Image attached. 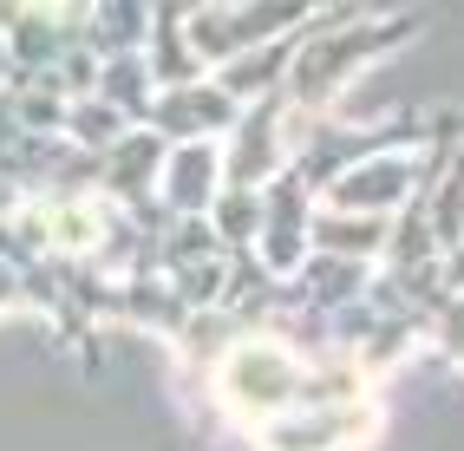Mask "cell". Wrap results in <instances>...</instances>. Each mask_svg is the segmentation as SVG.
Instances as JSON below:
<instances>
[{"mask_svg": "<svg viewBox=\"0 0 464 451\" xmlns=\"http://www.w3.org/2000/svg\"><path fill=\"white\" fill-rule=\"evenodd\" d=\"M419 14H366V7H321L301 34V53L288 66L282 99L295 118H327V105L347 92V79L366 66V59L392 53L399 40L419 34Z\"/></svg>", "mask_w": 464, "mask_h": 451, "instance_id": "1", "label": "cell"}, {"mask_svg": "<svg viewBox=\"0 0 464 451\" xmlns=\"http://www.w3.org/2000/svg\"><path fill=\"white\" fill-rule=\"evenodd\" d=\"M399 144H431V118L425 111H406V118H392V125H340V118H295L288 111V138H282V164L301 177L307 190H327L340 170H353L366 158H386V150Z\"/></svg>", "mask_w": 464, "mask_h": 451, "instance_id": "2", "label": "cell"}, {"mask_svg": "<svg viewBox=\"0 0 464 451\" xmlns=\"http://www.w3.org/2000/svg\"><path fill=\"white\" fill-rule=\"evenodd\" d=\"M321 7H307V0H256V7H190L183 14V40H190V53L203 59V72L229 66V59L256 53L268 40L295 34V26H307Z\"/></svg>", "mask_w": 464, "mask_h": 451, "instance_id": "3", "label": "cell"}, {"mask_svg": "<svg viewBox=\"0 0 464 451\" xmlns=\"http://www.w3.org/2000/svg\"><path fill=\"white\" fill-rule=\"evenodd\" d=\"M307 223H314V190L282 164L262 184V229H256V262L268 268L275 282H288L295 268L307 262Z\"/></svg>", "mask_w": 464, "mask_h": 451, "instance_id": "4", "label": "cell"}, {"mask_svg": "<svg viewBox=\"0 0 464 451\" xmlns=\"http://www.w3.org/2000/svg\"><path fill=\"white\" fill-rule=\"evenodd\" d=\"M282 138H288V99L282 92L242 105L236 125H229V144H223V190H262L282 170Z\"/></svg>", "mask_w": 464, "mask_h": 451, "instance_id": "5", "label": "cell"}, {"mask_svg": "<svg viewBox=\"0 0 464 451\" xmlns=\"http://www.w3.org/2000/svg\"><path fill=\"white\" fill-rule=\"evenodd\" d=\"M236 111L242 105L223 99V85H216V79H197V85H170V92L150 99L144 131H158L164 144H216V138H229Z\"/></svg>", "mask_w": 464, "mask_h": 451, "instance_id": "6", "label": "cell"}, {"mask_svg": "<svg viewBox=\"0 0 464 451\" xmlns=\"http://www.w3.org/2000/svg\"><path fill=\"white\" fill-rule=\"evenodd\" d=\"M216 190H223V144H170L158 177V203L170 216H209Z\"/></svg>", "mask_w": 464, "mask_h": 451, "instance_id": "7", "label": "cell"}, {"mask_svg": "<svg viewBox=\"0 0 464 451\" xmlns=\"http://www.w3.org/2000/svg\"><path fill=\"white\" fill-rule=\"evenodd\" d=\"M301 34H307V26H295V34H282V40H268V46H256V53L229 59V66H216L209 79L223 85V99H236V105L282 92V85H288V66H295V53H301Z\"/></svg>", "mask_w": 464, "mask_h": 451, "instance_id": "8", "label": "cell"}, {"mask_svg": "<svg viewBox=\"0 0 464 451\" xmlns=\"http://www.w3.org/2000/svg\"><path fill=\"white\" fill-rule=\"evenodd\" d=\"M183 14H190V7H158V14H150V34H144V72H150V85H158V92L209 79V72H203V59L190 53V40H183Z\"/></svg>", "mask_w": 464, "mask_h": 451, "instance_id": "9", "label": "cell"}, {"mask_svg": "<svg viewBox=\"0 0 464 451\" xmlns=\"http://www.w3.org/2000/svg\"><path fill=\"white\" fill-rule=\"evenodd\" d=\"M392 235V216H340V209H314V223H307V249H321L334 262H366L386 249Z\"/></svg>", "mask_w": 464, "mask_h": 451, "instance_id": "10", "label": "cell"}, {"mask_svg": "<svg viewBox=\"0 0 464 451\" xmlns=\"http://www.w3.org/2000/svg\"><path fill=\"white\" fill-rule=\"evenodd\" d=\"M209 229L223 235V249H256V229H262V190H216L209 203Z\"/></svg>", "mask_w": 464, "mask_h": 451, "instance_id": "11", "label": "cell"}, {"mask_svg": "<svg viewBox=\"0 0 464 451\" xmlns=\"http://www.w3.org/2000/svg\"><path fill=\"white\" fill-rule=\"evenodd\" d=\"M439 268H445V282L464 294V243H458V249H445V255H439Z\"/></svg>", "mask_w": 464, "mask_h": 451, "instance_id": "12", "label": "cell"}]
</instances>
